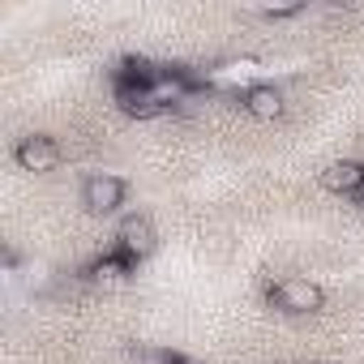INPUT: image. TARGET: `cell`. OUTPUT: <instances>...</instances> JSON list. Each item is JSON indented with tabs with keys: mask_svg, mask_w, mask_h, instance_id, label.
Here are the masks:
<instances>
[{
	"mask_svg": "<svg viewBox=\"0 0 364 364\" xmlns=\"http://www.w3.org/2000/svg\"><path fill=\"white\" fill-rule=\"evenodd\" d=\"M266 300H270V309L283 313V317H309V313H317V309L326 304V291H321V283H313V279L283 274V279H274V283L266 287Z\"/></svg>",
	"mask_w": 364,
	"mask_h": 364,
	"instance_id": "1",
	"label": "cell"
},
{
	"mask_svg": "<svg viewBox=\"0 0 364 364\" xmlns=\"http://www.w3.org/2000/svg\"><path fill=\"white\" fill-rule=\"evenodd\" d=\"M77 198H82V210H86V215H99V219L120 215V206H124V198H129V180L116 176V171H90V176L82 180Z\"/></svg>",
	"mask_w": 364,
	"mask_h": 364,
	"instance_id": "2",
	"label": "cell"
},
{
	"mask_svg": "<svg viewBox=\"0 0 364 364\" xmlns=\"http://www.w3.org/2000/svg\"><path fill=\"white\" fill-rule=\"evenodd\" d=\"M60 159H65V150H60V141L48 137V133H26V137H18V146H14V163H18L22 171H31V176L56 171Z\"/></svg>",
	"mask_w": 364,
	"mask_h": 364,
	"instance_id": "3",
	"label": "cell"
},
{
	"mask_svg": "<svg viewBox=\"0 0 364 364\" xmlns=\"http://www.w3.org/2000/svg\"><path fill=\"white\" fill-rule=\"evenodd\" d=\"M116 249L137 266V262H146L154 249H159V232H154V223L146 219V215H124L120 223H116Z\"/></svg>",
	"mask_w": 364,
	"mask_h": 364,
	"instance_id": "4",
	"label": "cell"
},
{
	"mask_svg": "<svg viewBox=\"0 0 364 364\" xmlns=\"http://www.w3.org/2000/svg\"><path fill=\"white\" fill-rule=\"evenodd\" d=\"M283 107H287V99H283V90L274 82H257V86L240 90V112L253 116V120H279Z\"/></svg>",
	"mask_w": 364,
	"mask_h": 364,
	"instance_id": "5",
	"label": "cell"
},
{
	"mask_svg": "<svg viewBox=\"0 0 364 364\" xmlns=\"http://www.w3.org/2000/svg\"><path fill=\"white\" fill-rule=\"evenodd\" d=\"M321 185H326L330 193H338V198L364 193V163H360V159H334V163H326Z\"/></svg>",
	"mask_w": 364,
	"mask_h": 364,
	"instance_id": "6",
	"label": "cell"
},
{
	"mask_svg": "<svg viewBox=\"0 0 364 364\" xmlns=\"http://www.w3.org/2000/svg\"><path fill=\"white\" fill-rule=\"evenodd\" d=\"M133 270H137V266H133V262H129L120 249H112V253H99V257L90 262V279H95L99 287H124Z\"/></svg>",
	"mask_w": 364,
	"mask_h": 364,
	"instance_id": "7",
	"label": "cell"
},
{
	"mask_svg": "<svg viewBox=\"0 0 364 364\" xmlns=\"http://www.w3.org/2000/svg\"><path fill=\"white\" fill-rule=\"evenodd\" d=\"M137 364H189L180 351H171V347H146L141 355H137Z\"/></svg>",
	"mask_w": 364,
	"mask_h": 364,
	"instance_id": "8",
	"label": "cell"
},
{
	"mask_svg": "<svg viewBox=\"0 0 364 364\" xmlns=\"http://www.w3.org/2000/svg\"><path fill=\"white\" fill-rule=\"evenodd\" d=\"M257 14H262L266 22H287V18H300V14H304V5H262Z\"/></svg>",
	"mask_w": 364,
	"mask_h": 364,
	"instance_id": "9",
	"label": "cell"
}]
</instances>
